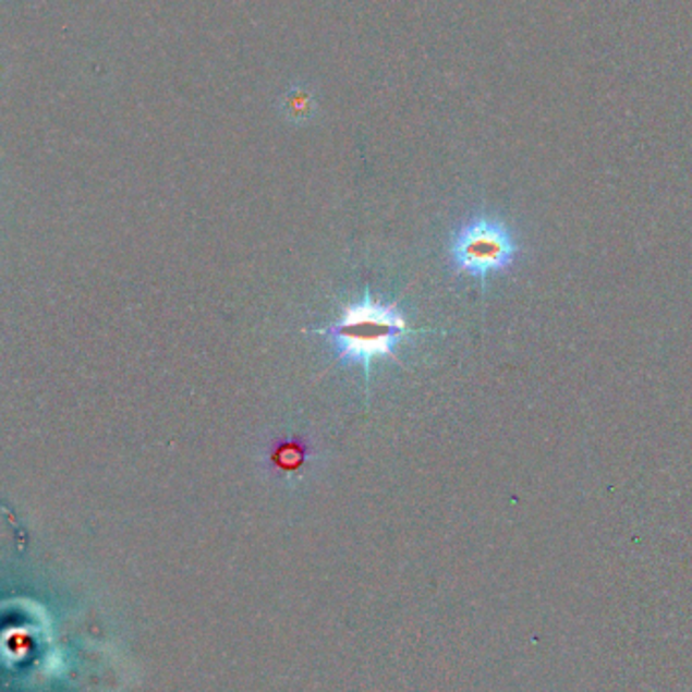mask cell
<instances>
[{
    "label": "cell",
    "instance_id": "obj_1",
    "mask_svg": "<svg viewBox=\"0 0 692 692\" xmlns=\"http://www.w3.org/2000/svg\"><path fill=\"white\" fill-rule=\"evenodd\" d=\"M335 344L337 359L344 367H361L365 381H371V365L375 359H397V344L410 335V325L396 304H383L371 296L347 304L335 325L316 328Z\"/></svg>",
    "mask_w": 692,
    "mask_h": 692
},
{
    "label": "cell",
    "instance_id": "obj_2",
    "mask_svg": "<svg viewBox=\"0 0 692 692\" xmlns=\"http://www.w3.org/2000/svg\"><path fill=\"white\" fill-rule=\"evenodd\" d=\"M521 250L509 227L498 217L476 213L453 231L450 264L456 274L486 280L493 274L509 271Z\"/></svg>",
    "mask_w": 692,
    "mask_h": 692
},
{
    "label": "cell",
    "instance_id": "obj_3",
    "mask_svg": "<svg viewBox=\"0 0 692 692\" xmlns=\"http://www.w3.org/2000/svg\"><path fill=\"white\" fill-rule=\"evenodd\" d=\"M316 458L311 438L302 434H286L269 439L262 453V466L269 478L282 484H298Z\"/></svg>",
    "mask_w": 692,
    "mask_h": 692
},
{
    "label": "cell",
    "instance_id": "obj_4",
    "mask_svg": "<svg viewBox=\"0 0 692 692\" xmlns=\"http://www.w3.org/2000/svg\"><path fill=\"white\" fill-rule=\"evenodd\" d=\"M283 113L292 120V122H304L312 118L316 101L312 98L311 92H306L304 87H294L290 92L283 94Z\"/></svg>",
    "mask_w": 692,
    "mask_h": 692
}]
</instances>
